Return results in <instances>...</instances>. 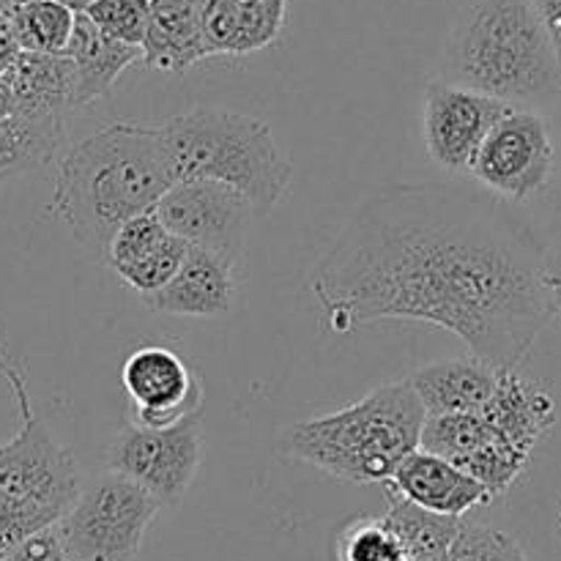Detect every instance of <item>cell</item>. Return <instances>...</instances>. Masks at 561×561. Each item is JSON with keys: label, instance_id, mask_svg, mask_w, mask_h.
Listing matches in <instances>:
<instances>
[{"label": "cell", "instance_id": "cell-1", "mask_svg": "<svg viewBox=\"0 0 561 561\" xmlns=\"http://www.w3.org/2000/svg\"><path fill=\"white\" fill-rule=\"evenodd\" d=\"M542 244L510 201L458 184H394L367 197L318 257L310 290L337 334L376 321L458 334L518 370L548 316Z\"/></svg>", "mask_w": 561, "mask_h": 561}, {"label": "cell", "instance_id": "cell-2", "mask_svg": "<svg viewBox=\"0 0 561 561\" xmlns=\"http://www.w3.org/2000/svg\"><path fill=\"white\" fill-rule=\"evenodd\" d=\"M173 184L159 126L110 124L60 159L49 214L77 244L104 257L115 230L153 211Z\"/></svg>", "mask_w": 561, "mask_h": 561}, {"label": "cell", "instance_id": "cell-3", "mask_svg": "<svg viewBox=\"0 0 561 561\" xmlns=\"http://www.w3.org/2000/svg\"><path fill=\"white\" fill-rule=\"evenodd\" d=\"M427 411L411 381L383 383L334 414L294 422L279 433V453L351 485H387L420 449Z\"/></svg>", "mask_w": 561, "mask_h": 561}, {"label": "cell", "instance_id": "cell-4", "mask_svg": "<svg viewBox=\"0 0 561 561\" xmlns=\"http://www.w3.org/2000/svg\"><path fill=\"white\" fill-rule=\"evenodd\" d=\"M447 75L510 104L561 85L557 49L531 0H474L449 36Z\"/></svg>", "mask_w": 561, "mask_h": 561}, {"label": "cell", "instance_id": "cell-5", "mask_svg": "<svg viewBox=\"0 0 561 561\" xmlns=\"http://www.w3.org/2000/svg\"><path fill=\"white\" fill-rule=\"evenodd\" d=\"M173 181H219L239 190L257 214L288 197L294 164L272 129L252 115L192 107L159 126Z\"/></svg>", "mask_w": 561, "mask_h": 561}, {"label": "cell", "instance_id": "cell-6", "mask_svg": "<svg viewBox=\"0 0 561 561\" xmlns=\"http://www.w3.org/2000/svg\"><path fill=\"white\" fill-rule=\"evenodd\" d=\"M0 373L20 405V431L9 444H0V493L58 524L82 491L75 458L36 420L27 400L25 378L3 356Z\"/></svg>", "mask_w": 561, "mask_h": 561}, {"label": "cell", "instance_id": "cell-7", "mask_svg": "<svg viewBox=\"0 0 561 561\" xmlns=\"http://www.w3.org/2000/svg\"><path fill=\"white\" fill-rule=\"evenodd\" d=\"M162 504L118 471L96 477L58 520L75 561H135Z\"/></svg>", "mask_w": 561, "mask_h": 561}, {"label": "cell", "instance_id": "cell-8", "mask_svg": "<svg viewBox=\"0 0 561 561\" xmlns=\"http://www.w3.org/2000/svg\"><path fill=\"white\" fill-rule=\"evenodd\" d=\"M203 458V409L168 427L126 425L107 449V471L129 477L162 507H179Z\"/></svg>", "mask_w": 561, "mask_h": 561}, {"label": "cell", "instance_id": "cell-9", "mask_svg": "<svg viewBox=\"0 0 561 561\" xmlns=\"http://www.w3.org/2000/svg\"><path fill=\"white\" fill-rule=\"evenodd\" d=\"M553 142L548 124L531 110L510 107L482 142L471 175L510 203L540 195L551 181Z\"/></svg>", "mask_w": 561, "mask_h": 561}, {"label": "cell", "instance_id": "cell-10", "mask_svg": "<svg viewBox=\"0 0 561 561\" xmlns=\"http://www.w3.org/2000/svg\"><path fill=\"white\" fill-rule=\"evenodd\" d=\"M164 228L186 244L203 247L239 266L255 206L219 181H179L153 208Z\"/></svg>", "mask_w": 561, "mask_h": 561}, {"label": "cell", "instance_id": "cell-11", "mask_svg": "<svg viewBox=\"0 0 561 561\" xmlns=\"http://www.w3.org/2000/svg\"><path fill=\"white\" fill-rule=\"evenodd\" d=\"M510 107V102L453 80H431L422 107L427 157L447 173L471 175L482 142Z\"/></svg>", "mask_w": 561, "mask_h": 561}, {"label": "cell", "instance_id": "cell-12", "mask_svg": "<svg viewBox=\"0 0 561 561\" xmlns=\"http://www.w3.org/2000/svg\"><path fill=\"white\" fill-rule=\"evenodd\" d=\"M121 381L135 403V422L146 427H168L203 409V389L197 373L164 345H140L126 356Z\"/></svg>", "mask_w": 561, "mask_h": 561}, {"label": "cell", "instance_id": "cell-13", "mask_svg": "<svg viewBox=\"0 0 561 561\" xmlns=\"http://www.w3.org/2000/svg\"><path fill=\"white\" fill-rule=\"evenodd\" d=\"M192 244L170 233L153 211L140 214L115 230L104 261L129 288L146 296L173 279Z\"/></svg>", "mask_w": 561, "mask_h": 561}, {"label": "cell", "instance_id": "cell-14", "mask_svg": "<svg viewBox=\"0 0 561 561\" xmlns=\"http://www.w3.org/2000/svg\"><path fill=\"white\" fill-rule=\"evenodd\" d=\"M236 268L228 257L203 247H190L170 283L142 296L146 307L164 316L217 318L233 307Z\"/></svg>", "mask_w": 561, "mask_h": 561}, {"label": "cell", "instance_id": "cell-15", "mask_svg": "<svg viewBox=\"0 0 561 561\" xmlns=\"http://www.w3.org/2000/svg\"><path fill=\"white\" fill-rule=\"evenodd\" d=\"M387 488L409 499V502L431 510V513L453 515V518H463L474 507L493 502L485 485L477 482L469 471H463L453 460L427 453L422 447L414 449L398 466Z\"/></svg>", "mask_w": 561, "mask_h": 561}, {"label": "cell", "instance_id": "cell-16", "mask_svg": "<svg viewBox=\"0 0 561 561\" xmlns=\"http://www.w3.org/2000/svg\"><path fill=\"white\" fill-rule=\"evenodd\" d=\"M499 367L480 356L447 359L420 367L409 378L431 416L436 414H480L493 398L499 383Z\"/></svg>", "mask_w": 561, "mask_h": 561}, {"label": "cell", "instance_id": "cell-17", "mask_svg": "<svg viewBox=\"0 0 561 561\" xmlns=\"http://www.w3.org/2000/svg\"><path fill=\"white\" fill-rule=\"evenodd\" d=\"M206 58L203 0H151V22L142 42L148 69L184 75Z\"/></svg>", "mask_w": 561, "mask_h": 561}, {"label": "cell", "instance_id": "cell-18", "mask_svg": "<svg viewBox=\"0 0 561 561\" xmlns=\"http://www.w3.org/2000/svg\"><path fill=\"white\" fill-rule=\"evenodd\" d=\"M480 414L507 442L531 453L557 422V400L542 383L518 376V370H502L496 392Z\"/></svg>", "mask_w": 561, "mask_h": 561}, {"label": "cell", "instance_id": "cell-19", "mask_svg": "<svg viewBox=\"0 0 561 561\" xmlns=\"http://www.w3.org/2000/svg\"><path fill=\"white\" fill-rule=\"evenodd\" d=\"M66 55L75 64V110H80L104 96L121 71L129 69L135 60H142V47L107 36L85 11H77Z\"/></svg>", "mask_w": 561, "mask_h": 561}, {"label": "cell", "instance_id": "cell-20", "mask_svg": "<svg viewBox=\"0 0 561 561\" xmlns=\"http://www.w3.org/2000/svg\"><path fill=\"white\" fill-rule=\"evenodd\" d=\"M14 107L33 118H66L75 110V64L66 53L22 49L9 66Z\"/></svg>", "mask_w": 561, "mask_h": 561}, {"label": "cell", "instance_id": "cell-21", "mask_svg": "<svg viewBox=\"0 0 561 561\" xmlns=\"http://www.w3.org/2000/svg\"><path fill=\"white\" fill-rule=\"evenodd\" d=\"M285 11L239 0H203V38L211 55H247L279 36Z\"/></svg>", "mask_w": 561, "mask_h": 561}, {"label": "cell", "instance_id": "cell-22", "mask_svg": "<svg viewBox=\"0 0 561 561\" xmlns=\"http://www.w3.org/2000/svg\"><path fill=\"white\" fill-rule=\"evenodd\" d=\"M66 142V118H0V186L55 162Z\"/></svg>", "mask_w": 561, "mask_h": 561}, {"label": "cell", "instance_id": "cell-23", "mask_svg": "<svg viewBox=\"0 0 561 561\" xmlns=\"http://www.w3.org/2000/svg\"><path fill=\"white\" fill-rule=\"evenodd\" d=\"M389 510L383 515L392 535L398 537L400 548L411 561H447L453 542L463 529V518L438 515L420 504L409 502L400 493L389 491Z\"/></svg>", "mask_w": 561, "mask_h": 561}, {"label": "cell", "instance_id": "cell-24", "mask_svg": "<svg viewBox=\"0 0 561 561\" xmlns=\"http://www.w3.org/2000/svg\"><path fill=\"white\" fill-rule=\"evenodd\" d=\"M77 9L64 0H27L14 16L11 27L27 53H66L75 33Z\"/></svg>", "mask_w": 561, "mask_h": 561}, {"label": "cell", "instance_id": "cell-25", "mask_svg": "<svg viewBox=\"0 0 561 561\" xmlns=\"http://www.w3.org/2000/svg\"><path fill=\"white\" fill-rule=\"evenodd\" d=\"M496 433V427L482 414H427L420 447L433 455H442L453 463H460L480 447H485Z\"/></svg>", "mask_w": 561, "mask_h": 561}, {"label": "cell", "instance_id": "cell-26", "mask_svg": "<svg viewBox=\"0 0 561 561\" xmlns=\"http://www.w3.org/2000/svg\"><path fill=\"white\" fill-rule=\"evenodd\" d=\"M529 449L518 447V444L507 442L502 433H496L485 447H480L474 455L460 460L458 466L463 471H469L477 482H482L485 491L496 499L502 493H507L513 488V482L524 474L526 466H529Z\"/></svg>", "mask_w": 561, "mask_h": 561}, {"label": "cell", "instance_id": "cell-27", "mask_svg": "<svg viewBox=\"0 0 561 561\" xmlns=\"http://www.w3.org/2000/svg\"><path fill=\"white\" fill-rule=\"evenodd\" d=\"M409 559L383 518H356L337 535V561Z\"/></svg>", "mask_w": 561, "mask_h": 561}, {"label": "cell", "instance_id": "cell-28", "mask_svg": "<svg viewBox=\"0 0 561 561\" xmlns=\"http://www.w3.org/2000/svg\"><path fill=\"white\" fill-rule=\"evenodd\" d=\"M82 11L118 42L135 44V47H142L146 42L151 0H91Z\"/></svg>", "mask_w": 561, "mask_h": 561}, {"label": "cell", "instance_id": "cell-29", "mask_svg": "<svg viewBox=\"0 0 561 561\" xmlns=\"http://www.w3.org/2000/svg\"><path fill=\"white\" fill-rule=\"evenodd\" d=\"M47 526H55V524L44 518V515L22 507V504H16L14 499L0 493V561L9 559L11 553L27 540V537L47 529Z\"/></svg>", "mask_w": 561, "mask_h": 561}, {"label": "cell", "instance_id": "cell-30", "mask_svg": "<svg viewBox=\"0 0 561 561\" xmlns=\"http://www.w3.org/2000/svg\"><path fill=\"white\" fill-rule=\"evenodd\" d=\"M499 537H502V531L491 529V526L463 520V529H460L458 540L453 542L447 561H493L496 559Z\"/></svg>", "mask_w": 561, "mask_h": 561}, {"label": "cell", "instance_id": "cell-31", "mask_svg": "<svg viewBox=\"0 0 561 561\" xmlns=\"http://www.w3.org/2000/svg\"><path fill=\"white\" fill-rule=\"evenodd\" d=\"M3 561H75V559H71V553L66 551L64 537H60L58 524H55L27 537V540Z\"/></svg>", "mask_w": 561, "mask_h": 561}, {"label": "cell", "instance_id": "cell-32", "mask_svg": "<svg viewBox=\"0 0 561 561\" xmlns=\"http://www.w3.org/2000/svg\"><path fill=\"white\" fill-rule=\"evenodd\" d=\"M542 294H546L548 316L551 321L561 323V247H553V250H546L542 255Z\"/></svg>", "mask_w": 561, "mask_h": 561}, {"label": "cell", "instance_id": "cell-33", "mask_svg": "<svg viewBox=\"0 0 561 561\" xmlns=\"http://www.w3.org/2000/svg\"><path fill=\"white\" fill-rule=\"evenodd\" d=\"M531 3H535L548 36H551V44L557 49V58L561 64V0H531Z\"/></svg>", "mask_w": 561, "mask_h": 561}, {"label": "cell", "instance_id": "cell-34", "mask_svg": "<svg viewBox=\"0 0 561 561\" xmlns=\"http://www.w3.org/2000/svg\"><path fill=\"white\" fill-rule=\"evenodd\" d=\"M22 53L20 42L14 36V27H11L9 16L0 14V71L9 69L11 64L16 60V55Z\"/></svg>", "mask_w": 561, "mask_h": 561}, {"label": "cell", "instance_id": "cell-35", "mask_svg": "<svg viewBox=\"0 0 561 561\" xmlns=\"http://www.w3.org/2000/svg\"><path fill=\"white\" fill-rule=\"evenodd\" d=\"M493 561H529L526 559L524 548L513 540V537L502 535L499 537V548H496V559Z\"/></svg>", "mask_w": 561, "mask_h": 561}, {"label": "cell", "instance_id": "cell-36", "mask_svg": "<svg viewBox=\"0 0 561 561\" xmlns=\"http://www.w3.org/2000/svg\"><path fill=\"white\" fill-rule=\"evenodd\" d=\"M14 91H11V80H9V69L0 71V118H9L14 115Z\"/></svg>", "mask_w": 561, "mask_h": 561}, {"label": "cell", "instance_id": "cell-37", "mask_svg": "<svg viewBox=\"0 0 561 561\" xmlns=\"http://www.w3.org/2000/svg\"><path fill=\"white\" fill-rule=\"evenodd\" d=\"M25 3H27V0H0V14L9 16V20H11V16H14L16 11H20Z\"/></svg>", "mask_w": 561, "mask_h": 561}]
</instances>
